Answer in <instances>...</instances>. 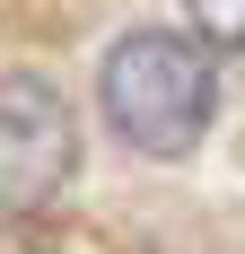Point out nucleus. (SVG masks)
Listing matches in <instances>:
<instances>
[{"mask_svg": "<svg viewBox=\"0 0 245 254\" xmlns=\"http://www.w3.org/2000/svg\"><path fill=\"white\" fill-rule=\"evenodd\" d=\"M210 44H245V0H184Z\"/></svg>", "mask_w": 245, "mask_h": 254, "instance_id": "obj_3", "label": "nucleus"}, {"mask_svg": "<svg viewBox=\"0 0 245 254\" xmlns=\"http://www.w3.org/2000/svg\"><path fill=\"white\" fill-rule=\"evenodd\" d=\"M105 123L149 158H184L219 114V70L193 35H167V26H140L105 53Z\"/></svg>", "mask_w": 245, "mask_h": 254, "instance_id": "obj_1", "label": "nucleus"}, {"mask_svg": "<svg viewBox=\"0 0 245 254\" xmlns=\"http://www.w3.org/2000/svg\"><path fill=\"white\" fill-rule=\"evenodd\" d=\"M79 176V114L70 97L35 70L0 79V210L9 219H35L70 193Z\"/></svg>", "mask_w": 245, "mask_h": 254, "instance_id": "obj_2", "label": "nucleus"}]
</instances>
